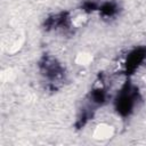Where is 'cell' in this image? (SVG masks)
I'll list each match as a JSON object with an SVG mask.
<instances>
[{
  "mask_svg": "<svg viewBox=\"0 0 146 146\" xmlns=\"http://www.w3.org/2000/svg\"><path fill=\"white\" fill-rule=\"evenodd\" d=\"M70 24V17L66 14H57L47 19L46 25L48 29H58V27H66Z\"/></svg>",
  "mask_w": 146,
  "mask_h": 146,
  "instance_id": "277c9868",
  "label": "cell"
},
{
  "mask_svg": "<svg viewBox=\"0 0 146 146\" xmlns=\"http://www.w3.org/2000/svg\"><path fill=\"white\" fill-rule=\"evenodd\" d=\"M113 133H114V129L112 125L106 124V123H100L94 130V138L98 140H105V139L111 138Z\"/></svg>",
  "mask_w": 146,
  "mask_h": 146,
  "instance_id": "5b68a950",
  "label": "cell"
},
{
  "mask_svg": "<svg viewBox=\"0 0 146 146\" xmlns=\"http://www.w3.org/2000/svg\"><path fill=\"white\" fill-rule=\"evenodd\" d=\"M40 68L44 76L51 81H58L64 73L60 64L52 57H44L40 63Z\"/></svg>",
  "mask_w": 146,
  "mask_h": 146,
  "instance_id": "6da1fadb",
  "label": "cell"
},
{
  "mask_svg": "<svg viewBox=\"0 0 146 146\" xmlns=\"http://www.w3.org/2000/svg\"><path fill=\"white\" fill-rule=\"evenodd\" d=\"M135 99H136V94L130 88L124 89L123 92H121L120 97L116 100L117 113H120L123 116L130 114V112L132 111L133 105H135Z\"/></svg>",
  "mask_w": 146,
  "mask_h": 146,
  "instance_id": "7a4b0ae2",
  "label": "cell"
},
{
  "mask_svg": "<svg viewBox=\"0 0 146 146\" xmlns=\"http://www.w3.org/2000/svg\"><path fill=\"white\" fill-rule=\"evenodd\" d=\"M106 91L103 87H97L95 88L92 91H91V95H90V99L94 104H97V105H102L103 103H105L106 100Z\"/></svg>",
  "mask_w": 146,
  "mask_h": 146,
  "instance_id": "8992f818",
  "label": "cell"
},
{
  "mask_svg": "<svg viewBox=\"0 0 146 146\" xmlns=\"http://www.w3.org/2000/svg\"><path fill=\"white\" fill-rule=\"evenodd\" d=\"M146 58V49L144 48H138L133 50L127 58L125 62V67L128 71H135Z\"/></svg>",
  "mask_w": 146,
  "mask_h": 146,
  "instance_id": "3957f363",
  "label": "cell"
},
{
  "mask_svg": "<svg viewBox=\"0 0 146 146\" xmlns=\"http://www.w3.org/2000/svg\"><path fill=\"white\" fill-rule=\"evenodd\" d=\"M99 11L104 17H113L117 13V6L115 2H105L99 7Z\"/></svg>",
  "mask_w": 146,
  "mask_h": 146,
  "instance_id": "52a82bcc",
  "label": "cell"
},
{
  "mask_svg": "<svg viewBox=\"0 0 146 146\" xmlns=\"http://www.w3.org/2000/svg\"><path fill=\"white\" fill-rule=\"evenodd\" d=\"M91 62V56L88 54H79L76 57V63L79 65H88Z\"/></svg>",
  "mask_w": 146,
  "mask_h": 146,
  "instance_id": "ba28073f",
  "label": "cell"
}]
</instances>
